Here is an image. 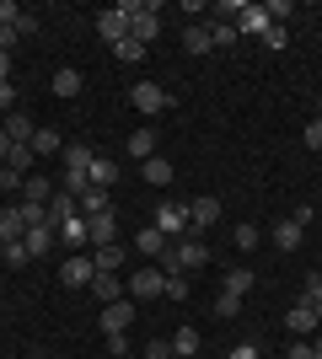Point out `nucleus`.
Returning a JSON list of instances; mask_svg holds the SVG:
<instances>
[{"label":"nucleus","mask_w":322,"mask_h":359,"mask_svg":"<svg viewBox=\"0 0 322 359\" xmlns=\"http://www.w3.org/2000/svg\"><path fill=\"white\" fill-rule=\"evenodd\" d=\"M172 359H177V354H172Z\"/></svg>","instance_id":"nucleus-55"},{"label":"nucleus","mask_w":322,"mask_h":359,"mask_svg":"<svg viewBox=\"0 0 322 359\" xmlns=\"http://www.w3.org/2000/svg\"><path fill=\"white\" fill-rule=\"evenodd\" d=\"M172 354H177V359H194V354H199V332H194V327H177V332H172Z\"/></svg>","instance_id":"nucleus-24"},{"label":"nucleus","mask_w":322,"mask_h":359,"mask_svg":"<svg viewBox=\"0 0 322 359\" xmlns=\"http://www.w3.org/2000/svg\"><path fill=\"white\" fill-rule=\"evenodd\" d=\"M97 32H102L107 43L119 48L123 38H129V11H123V6H113V11H102V16H97Z\"/></svg>","instance_id":"nucleus-8"},{"label":"nucleus","mask_w":322,"mask_h":359,"mask_svg":"<svg viewBox=\"0 0 322 359\" xmlns=\"http://www.w3.org/2000/svg\"><path fill=\"white\" fill-rule=\"evenodd\" d=\"M107 354L123 359V354H129V338H123V332H107Z\"/></svg>","instance_id":"nucleus-41"},{"label":"nucleus","mask_w":322,"mask_h":359,"mask_svg":"<svg viewBox=\"0 0 322 359\" xmlns=\"http://www.w3.org/2000/svg\"><path fill=\"white\" fill-rule=\"evenodd\" d=\"M54 150H65V140L54 135V129H38V135H32V156H54Z\"/></svg>","instance_id":"nucleus-30"},{"label":"nucleus","mask_w":322,"mask_h":359,"mask_svg":"<svg viewBox=\"0 0 322 359\" xmlns=\"http://www.w3.org/2000/svg\"><path fill=\"white\" fill-rule=\"evenodd\" d=\"M311 311H317V322H322V300H317V306H311Z\"/></svg>","instance_id":"nucleus-53"},{"label":"nucleus","mask_w":322,"mask_h":359,"mask_svg":"<svg viewBox=\"0 0 322 359\" xmlns=\"http://www.w3.org/2000/svg\"><path fill=\"white\" fill-rule=\"evenodd\" d=\"M226 359H258V348H253V344H236V348H231Z\"/></svg>","instance_id":"nucleus-48"},{"label":"nucleus","mask_w":322,"mask_h":359,"mask_svg":"<svg viewBox=\"0 0 322 359\" xmlns=\"http://www.w3.org/2000/svg\"><path fill=\"white\" fill-rule=\"evenodd\" d=\"M0 263H11V269H27L32 257H27V247H22V241H11V247H6V257H0Z\"/></svg>","instance_id":"nucleus-35"},{"label":"nucleus","mask_w":322,"mask_h":359,"mask_svg":"<svg viewBox=\"0 0 322 359\" xmlns=\"http://www.w3.org/2000/svg\"><path fill=\"white\" fill-rule=\"evenodd\" d=\"M269 236H274L279 252H295V247H301V225H295V220H279V225H269Z\"/></svg>","instance_id":"nucleus-16"},{"label":"nucleus","mask_w":322,"mask_h":359,"mask_svg":"<svg viewBox=\"0 0 322 359\" xmlns=\"http://www.w3.org/2000/svg\"><path fill=\"white\" fill-rule=\"evenodd\" d=\"M102 332H123L129 322H135V300H113V306H102Z\"/></svg>","instance_id":"nucleus-10"},{"label":"nucleus","mask_w":322,"mask_h":359,"mask_svg":"<svg viewBox=\"0 0 322 359\" xmlns=\"http://www.w3.org/2000/svg\"><path fill=\"white\" fill-rule=\"evenodd\" d=\"M6 135H11V145H32V135H38V129H32V118L11 113V118H6Z\"/></svg>","instance_id":"nucleus-25"},{"label":"nucleus","mask_w":322,"mask_h":359,"mask_svg":"<svg viewBox=\"0 0 322 359\" xmlns=\"http://www.w3.org/2000/svg\"><path fill=\"white\" fill-rule=\"evenodd\" d=\"M22 182H27L22 172H11V166H0V194H6V188H22Z\"/></svg>","instance_id":"nucleus-43"},{"label":"nucleus","mask_w":322,"mask_h":359,"mask_svg":"<svg viewBox=\"0 0 322 359\" xmlns=\"http://www.w3.org/2000/svg\"><path fill=\"white\" fill-rule=\"evenodd\" d=\"M81 86H86V75H81V70H70V65L54 70V97H76Z\"/></svg>","instance_id":"nucleus-20"},{"label":"nucleus","mask_w":322,"mask_h":359,"mask_svg":"<svg viewBox=\"0 0 322 359\" xmlns=\"http://www.w3.org/2000/svg\"><path fill=\"white\" fill-rule=\"evenodd\" d=\"M285 359H317V348H311V344H290V354H285Z\"/></svg>","instance_id":"nucleus-47"},{"label":"nucleus","mask_w":322,"mask_h":359,"mask_svg":"<svg viewBox=\"0 0 322 359\" xmlns=\"http://www.w3.org/2000/svg\"><path fill=\"white\" fill-rule=\"evenodd\" d=\"M151 225L161 231V236H188V204H183V198H167V204L156 210Z\"/></svg>","instance_id":"nucleus-4"},{"label":"nucleus","mask_w":322,"mask_h":359,"mask_svg":"<svg viewBox=\"0 0 322 359\" xmlns=\"http://www.w3.org/2000/svg\"><path fill=\"white\" fill-rule=\"evenodd\" d=\"M92 263H97V273H119L123 269V247H92Z\"/></svg>","instance_id":"nucleus-23"},{"label":"nucleus","mask_w":322,"mask_h":359,"mask_svg":"<svg viewBox=\"0 0 322 359\" xmlns=\"http://www.w3.org/2000/svg\"><path fill=\"white\" fill-rule=\"evenodd\" d=\"M269 16H274L279 27H285V16H290V0H269Z\"/></svg>","instance_id":"nucleus-45"},{"label":"nucleus","mask_w":322,"mask_h":359,"mask_svg":"<svg viewBox=\"0 0 322 359\" xmlns=\"http://www.w3.org/2000/svg\"><path fill=\"white\" fill-rule=\"evenodd\" d=\"M263 43H269V48H285V43H290V32H285V27H279V22H274V27L263 32Z\"/></svg>","instance_id":"nucleus-40"},{"label":"nucleus","mask_w":322,"mask_h":359,"mask_svg":"<svg viewBox=\"0 0 322 359\" xmlns=\"http://www.w3.org/2000/svg\"><path fill=\"white\" fill-rule=\"evenodd\" d=\"M135 252L140 257H161L167 252V236H161L156 225H145V231H135Z\"/></svg>","instance_id":"nucleus-14"},{"label":"nucleus","mask_w":322,"mask_h":359,"mask_svg":"<svg viewBox=\"0 0 322 359\" xmlns=\"http://www.w3.org/2000/svg\"><path fill=\"white\" fill-rule=\"evenodd\" d=\"M172 247H177V257H183V273H188V269H204V263H210V241H199L194 231H188L183 241H172Z\"/></svg>","instance_id":"nucleus-9"},{"label":"nucleus","mask_w":322,"mask_h":359,"mask_svg":"<svg viewBox=\"0 0 322 359\" xmlns=\"http://www.w3.org/2000/svg\"><path fill=\"white\" fill-rule=\"evenodd\" d=\"M123 290H129V295L135 300H156V295H167V273L156 269H140V273H129V279H123Z\"/></svg>","instance_id":"nucleus-2"},{"label":"nucleus","mask_w":322,"mask_h":359,"mask_svg":"<svg viewBox=\"0 0 322 359\" xmlns=\"http://www.w3.org/2000/svg\"><path fill=\"white\" fill-rule=\"evenodd\" d=\"M215 220H220V198H210V194L188 198V231H210Z\"/></svg>","instance_id":"nucleus-7"},{"label":"nucleus","mask_w":322,"mask_h":359,"mask_svg":"<svg viewBox=\"0 0 322 359\" xmlns=\"http://www.w3.org/2000/svg\"><path fill=\"white\" fill-rule=\"evenodd\" d=\"M140 172H145V182H151V188H167V182H172V161H167V156H151Z\"/></svg>","instance_id":"nucleus-21"},{"label":"nucleus","mask_w":322,"mask_h":359,"mask_svg":"<svg viewBox=\"0 0 322 359\" xmlns=\"http://www.w3.org/2000/svg\"><path fill=\"white\" fill-rule=\"evenodd\" d=\"M16 43H22V32H16V27H0V54H11Z\"/></svg>","instance_id":"nucleus-44"},{"label":"nucleus","mask_w":322,"mask_h":359,"mask_svg":"<svg viewBox=\"0 0 322 359\" xmlns=\"http://www.w3.org/2000/svg\"><path fill=\"white\" fill-rule=\"evenodd\" d=\"M86 182H92V188H113V182H119V166L107 161V156H97V161H92V177H86Z\"/></svg>","instance_id":"nucleus-27"},{"label":"nucleus","mask_w":322,"mask_h":359,"mask_svg":"<svg viewBox=\"0 0 322 359\" xmlns=\"http://www.w3.org/2000/svg\"><path fill=\"white\" fill-rule=\"evenodd\" d=\"M129 102H135L145 118H156V113H167V107H172V97H167V86H156V81H140V86L129 91Z\"/></svg>","instance_id":"nucleus-3"},{"label":"nucleus","mask_w":322,"mask_h":359,"mask_svg":"<svg viewBox=\"0 0 322 359\" xmlns=\"http://www.w3.org/2000/svg\"><path fill=\"white\" fill-rule=\"evenodd\" d=\"M76 210L86 215V220H92V215H107L113 210V204H107V188H86V194L76 198Z\"/></svg>","instance_id":"nucleus-18"},{"label":"nucleus","mask_w":322,"mask_h":359,"mask_svg":"<svg viewBox=\"0 0 322 359\" xmlns=\"http://www.w3.org/2000/svg\"><path fill=\"white\" fill-rule=\"evenodd\" d=\"M167 300H188V279H183V273H172V279H167Z\"/></svg>","instance_id":"nucleus-38"},{"label":"nucleus","mask_w":322,"mask_h":359,"mask_svg":"<svg viewBox=\"0 0 322 359\" xmlns=\"http://www.w3.org/2000/svg\"><path fill=\"white\" fill-rule=\"evenodd\" d=\"M54 225H27V236H22V247H27V257H43L48 247H54Z\"/></svg>","instance_id":"nucleus-12"},{"label":"nucleus","mask_w":322,"mask_h":359,"mask_svg":"<svg viewBox=\"0 0 322 359\" xmlns=\"http://www.w3.org/2000/svg\"><path fill=\"white\" fill-rule=\"evenodd\" d=\"M231 241H236L242 252H253V247L263 241V231H258V225H236V231H231Z\"/></svg>","instance_id":"nucleus-31"},{"label":"nucleus","mask_w":322,"mask_h":359,"mask_svg":"<svg viewBox=\"0 0 322 359\" xmlns=\"http://www.w3.org/2000/svg\"><path fill=\"white\" fill-rule=\"evenodd\" d=\"M145 359H172V338H156V344L145 348Z\"/></svg>","instance_id":"nucleus-42"},{"label":"nucleus","mask_w":322,"mask_h":359,"mask_svg":"<svg viewBox=\"0 0 322 359\" xmlns=\"http://www.w3.org/2000/svg\"><path fill=\"white\" fill-rule=\"evenodd\" d=\"M210 38L215 43H231V38H236V22H210Z\"/></svg>","instance_id":"nucleus-37"},{"label":"nucleus","mask_w":322,"mask_h":359,"mask_svg":"<svg viewBox=\"0 0 322 359\" xmlns=\"http://www.w3.org/2000/svg\"><path fill=\"white\" fill-rule=\"evenodd\" d=\"M183 48H188V54H204V48H215L210 22H204V27H188V32H183Z\"/></svg>","instance_id":"nucleus-29"},{"label":"nucleus","mask_w":322,"mask_h":359,"mask_svg":"<svg viewBox=\"0 0 322 359\" xmlns=\"http://www.w3.org/2000/svg\"><path fill=\"white\" fill-rule=\"evenodd\" d=\"M92 295L102 300V306H113V300H123V279H119V273H97V279H92Z\"/></svg>","instance_id":"nucleus-15"},{"label":"nucleus","mask_w":322,"mask_h":359,"mask_svg":"<svg viewBox=\"0 0 322 359\" xmlns=\"http://www.w3.org/2000/svg\"><path fill=\"white\" fill-rule=\"evenodd\" d=\"M274 27V16H269V6H236V32H253V38H263V32Z\"/></svg>","instance_id":"nucleus-6"},{"label":"nucleus","mask_w":322,"mask_h":359,"mask_svg":"<svg viewBox=\"0 0 322 359\" xmlns=\"http://www.w3.org/2000/svg\"><path fill=\"white\" fill-rule=\"evenodd\" d=\"M22 22V11H16V0H0V27H16Z\"/></svg>","instance_id":"nucleus-39"},{"label":"nucleus","mask_w":322,"mask_h":359,"mask_svg":"<svg viewBox=\"0 0 322 359\" xmlns=\"http://www.w3.org/2000/svg\"><path fill=\"white\" fill-rule=\"evenodd\" d=\"M27 236V220H22V210H0V247H11V241Z\"/></svg>","instance_id":"nucleus-13"},{"label":"nucleus","mask_w":322,"mask_h":359,"mask_svg":"<svg viewBox=\"0 0 322 359\" xmlns=\"http://www.w3.org/2000/svg\"><path fill=\"white\" fill-rule=\"evenodd\" d=\"M317 118H322V97H317Z\"/></svg>","instance_id":"nucleus-54"},{"label":"nucleus","mask_w":322,"mask_h":359,"mask_svg":"<svg viewBox=\"0 0 322 359\" xmlns=\"http://www.w3.org/2000/svg\"><path fill=\"white\" fill-rule=\"evenodd\" d=\"M22 188H27V198H22V204H48V198H54V182H48V177H27Z\"/></svg>","instance_id":"nucleus-28"},{"label":"nucleus","mask_w":322,"mask_h":359,"mask_svg":"<svg viewBox=\"0 0 322 359\" xmlns=\"http://www.w3.org/2000/svg\"><path fill=\"white\" fill-rule=\"evenodd\" d=\"M307 145H311V150H322V118H311V123H307Z\"/></svg>","instance_id":"nucleus-46"},{"label":"nucleus","mask_w":322,"mask_h":359,"mask_svg":"<svg viewBox=\"0 0 322 359\" xmlns=\"http://www.w3.org/2000/svg\"><path fill=\"white\" fill-rule=\"evenodd\" d=\"M6 166L27 177V166H32V145H11V156H6Z\"/></svg>","instance_id":"nucleus-33"},{"label":"nucleus","mask_w":322,"mask_h":359,"mask_svg":"<svg viewBox=\"0 0 322 359\" xmlns=\"http://www.w3.org/2000/svg\"><path fill=\"white\" fill-rule=\"evenodd\" d=\"M11 102H16V86L6 81V86H0V107H11Z\"/></svg>","instance_id":"nucleus-49"},{"label":"nucleus","mask_w":322,"mask_h":359,"mask_svg":"<svg viewBox=\"0 0 322 359\" xmlns=\"http://www.w3.org/2000/svg\"><path fill=\"white\" fill-rule=\"evenodd\" d=\"M301 300H307V306H317V300H322V273H307V285H301Z\"/></svg>","instance_id":"nucleus-36"},{"label":"nucleus","mask_w":322,"mask_h":359,"mask_svg":"<svg viewBox=\"0 0 322 359\" xmlns=\"http://www.w3.org/2000/svg\"><path fill=\"white\" fill-rule=\"evenodd\" d=\"M236 311H242V295H226V290H220V295H215V316H226V322H231Z\"/></svg>","instance_id":"nucleus-34"},{"label":"nucleus","mask_w":322,"mask_h":359,"mask_svg":"<svg viewBox=\"0 0 322 359\" xmlns=\"http://www.w3.org/2000/svg\"><path fill=\"white\" fill-rule=\"evenodd\" d=\"M220 290H226V295H247V290H253V273L247 269H226L220 273Z\"/></svg>","instance_id":"nucleus-26"},{"label":"nucleus","mask_w":322,"mask_h":359,"mask_svg":"<svg viewBox=\"0 0 322 359\" xmlns=\"http://www.w3.org/2000/svg\"><path fill=\"white\" fill-rule=\"evenodd\" d=\"M311 348H317V359H322V332H317V344H311Z\"/></svg>","instance_id":"nucleus-52"},{"label":"nucleus","mask_w":322,"mask_h":359,"mask_svg":"<svg viewBox=\"0 0 322 359\" xmlns=\"http://www.w3.org/2000/svg\"><path fill=\"white\" fill-rule=\"evenodd\" d=\"M11 81V54H0V86Z\"/></svg>","instance_id":"nucleus-50"},{"label":"nucleus","mask_w":322,"mask_h":359,"mask_svg":"<svg viewBox=\"0 0 322 359\" xmlns=\"http://www.w3.org/2000/svg\"><path fill=\"white\" fill-rule=\"evenodd\" d=\"M92 279H97L92 252H70V257L60 263V285H65V290H92Z\"/></svg>","instance_id":"nucleus-1"},{"label":"nucleus","mask_w":322,"mask_h":359,"mask_svg":"<svg viewBox=\"0 0 322 359\" xmlns=\"http://www.w3.org/2000/svg\"><path fill=\"white\" fill-rule=\"evenodd\" d=\"M113 54H119V65H140V60H145V43H135V38H123V43L113 48Z\"/></svg>","instance_id":"nucleus-32"},{"label":"nucleus","mask_w":322,"mask_h":359,"mask_svg":"<svg viewBox=\"0 0 322 359\" xmlns=\"http://www.w3.org/2000/svg\"><path fill=\"white\" fill-rule=\"evenodd\" d=\"M92 247H119V220H113V210L107 215H92Z\"/></svg>","instance_id":"nucleus-11"},{"label":"nucleus","mask_w":322,"mask_h":359,"mask_svg":"<svg viewBox=\"0 0 322 359\" xmlns=\"http://www.w3.org/2000/svg\"><path fill=\"white\" fill-rule=\"evenodd\" d=\"M6 156H11V135H6V129H0V161H6Z\"/></svg>","instance_id":"nucleus-51"},{"label":"nucleus","mask_w":322,"mask_h":359,"mask_svg":"<svg viewBox=\"0 0 322 359\" xmlns=\"http://www.w3.org/2000/svg\"><path fill=\"white\" fill-rule=\"evenodd\" d=\"M129 156H135L140 166L151 161L156 156V129H135V135H129Z\"/></svg>","instance_id":"nucleus-17"},{"label":"nucleus","mask_w":322,"mask_h":359,"mask_svg":"<svg viewBox=\"0 0 322 359\" xmlns=\"http://www.w3.org/2000/svg\"><path fill=\"white\" fill-rule=\"evenodd\" d=\"M76 215V194H65V188H54V198H48V225H60Z\"/></svg>","instance_id":"nucleus-19"},{"label":"nucleus","mask_w":322,"mask_h":359,"mask_svg":"<svg viewBox=\"0 0 322 359\" xmlns=\"http://www.w3.org/2000/svg\"><path fill=\"white\" fill-rule=\"evenodd\" d=\"M285 322H290V332H311V327H322V322H317V311H311L307 300H295V306H290V316H285Z\"/></svg>","instance_id":"nucleus-22"},{"label":"nucleus","mask_w":322,"mask_h":359,"mask_svg":"<svg viewBox=\"0 0 322 359\" xmlns=\"http://www.w3.org/2000/svg\"><path fill=\"white\" fill-rule=\"evenodd\" d=\"M54 236L65 241V247H70V252H81V247H92V225H86V215H70V220H60L54 225Z\"/></svg>","instance_id":"nucleus-5"}]
</instances>
